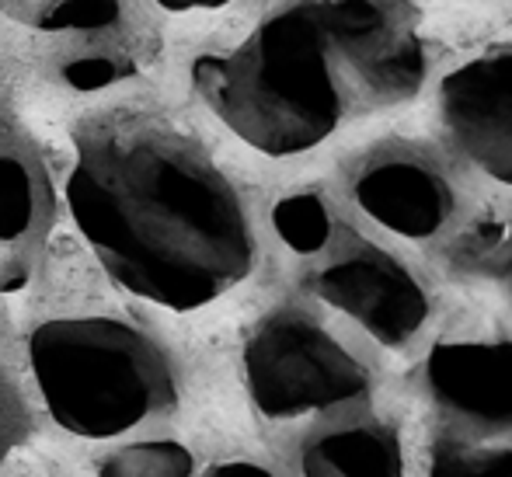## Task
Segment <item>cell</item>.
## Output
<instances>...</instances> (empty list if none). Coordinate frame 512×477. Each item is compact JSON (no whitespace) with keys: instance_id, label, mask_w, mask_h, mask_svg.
<instances>
[{"instance_id":"cell-1","label":"cell","mask_w":512,"mask_h":477,"mask_svg":"<svg viewBox=\"0 0 512 477\" xmlns=\"http://www.w3.org/2000/svg\"><path fill=\"white\" fill-rule=\"evenodd\" d=\"M63 195L108 279L157 307H209L255 269L241 192L203 147L157 119L84 122Z\"/></svg>"},{"instance_id":"cell-2","label":"cell","mask_w":512,"mask_h":477,"mask_svg":"<svg viewBox=\"0 0 512 477\" xmlns=\"http://www.w3.org/2000/svg\"><path fill=\"white\" fill-rule=\"evenodd\" d=\"M213 115L265 157L321 147L352 115L415 98L425 46L401 0H276L192 67Z\"/></svg>"},{"instance_id":"cell-3","label":"cell","mask_w":512,"mask_h":477,"mask_svg":"<svg viewBox=\"0 0 512 477\" xmlns=\"http://www.w3.org/2000/svg\"><path fill=\"white\" fill-rule=\"evenodd\" d=\"M28 363L49 418L77 439H119L178 408V370L143 328L105 314L42 321Z\"/></svg>"},{"instance_id":"cell-4","label":"cell","mask_w":512,"mask_h":477,"mask_svg":"<svg viewBox=\"0 0 512 477\" xmlns=\"http://www.w3.org/2000/svg\"><path fill=\"white\" fill-rule=\"evenodd\" d=\"M244 383L265 418L290 422L359 401L370 373L307 314L276 310L244 342Z\"/></svg>"},{"instance_id":"cell-5","label":"cell","mask_w":512,"mask_h":477,"mask_svg":"<svg viewBox=\"0 0 512 477\" xmlns=\"http://www.w3.org/2000/svg\"><path fill=\"white\" fill-rule=\"evenodd\" d=\"M0 14L42 42L70 88L95 91L140 70L126 0H0Z\"/></svg>"},{"instance_id":"cell-6","label":"cell","mask_w":512,"mask_h":477,"mask_svg":"<svg viewBox=\"0 0 512 477\" xmlns=\"http://www.w3.org/2000/svg\"><path fill=\"white\" fill-rule=\"evenodd\" d=\"M310 289L387 349L408 345L429 321L422 283L377 244H349L331 255L310 276Z\"/></svg>"},{"instance_id":"cell-7","label":"cell","mask_w":512,"mask_h":477,"mask_svg":"<svg viewBox=\"0 0 512 477\" xmlns=\"http://www.w3.org/2000/svg\"><path fill=\"white\" fill-rule=\"evenodd\" d=\"M439 122L478 171L512 185V42H492L439 77Z\"/></svg>"},{"instance_id":"cell-8","label":"cell","mask_w":512,"mask_h":477,"mask_svg":"<svg viewBox=\"0 0 512 477\" xmlns=\"http://www.w3.org/2000/svg\"><path fill=\"white\" fill-rule=\"evenodd\" d=\"M349 192L377 227L405 241H429L443 234L457 213V192L446 171L415 147L373 150L356 164Z\"/></svg>"},{"instance_id":"cell-9","label":"cell","mask_w":512,"mask_h":477,"mask_svg":"<svg viewBox=\"0 0 512 477\" xmlns=\"http://www.w3.org/2000/svg\"><path fill=\"white\" fill-rule=\"evenodd\" d=\"M53 227V185L35 143L0 101V293L32 283Z\"/></svg>"},{"instance_id":"cell-10","label":"cell","mask_w":512,"mask_h":477,"mask_svg":"<svg viewBox=\"0 0 512 477\" xmlns=\"http://www.w3.org/2000/svg\"><path fill=\"white\" fill-rule=\"evenodd\" d=\"M432 401L485 429L512 425V342L509 338H450L425 356Z\"/></svg>"},{"instance_id":"cell-11","label":"cell","mask_w":512,"mask_h":477,"mask_svg":"<svg viewBox=\"0 0 512 477\" xmlns=\"http://www.w3.org/2000/svg\"><path fill=\"white\" fill-rule=\"evenodd\" d=\"M300 471L304 477H405L401 439L377 422L342 425L307 439Z\"/></svg>"},{"instance_id":"cell-12","label":"cell","mask_w":512,"mask_h":477,"mask_svg":"<svg viewBox=\"0 0 512 477\" xmlns=\"http://www.w3.org/2000/svg\"><path fill=\"white\" fill-rule=\"evenodd\" d=\"M272 223H276V234L283 237L286 248H293L297 255L324 251L331 241V230H335L328 202L314 192H293L286 199H279Z\"/></svg>"},{"instance_id":"cell-13","label":"cell","mask_w":512,"mask_h":477,"mask_svg":"<svg viewBox=\"0 0 512 477\" xmlns=\"http://www.w3.org/2000/svg\"><path fill=\"white\" fill-rule=\"evenodd\" d=\"M192 474H196L192 450L182 443H171V439L133 443L126 450L112 453L98 467V477H192Z\"/></svg>"},{"instance_id":"cell-14","label":"cell","mask_w":512,"mask_h":477,"mask_svg":"<svg viewBox=\"0 0 512 477\" xmlns=\"http://www.w3.org/2000/svg\"><path fill=\"white\" fill-rule=\"evenodd\" d=\"M432 477H512V446H432Z\"/></svg>"},{"instance_id":"cell-15","label":"cell","mask_w":512,"mask_h":477,"mask_svg":"<svg viewBox=\"0 0 512 477\" xmlns=\"http://www.w3.org/2000/svg\"><path fill=\"white\" fill-rule=\"evenodd\" d=\"M474 258L485 272H492L502 286H506L512 300V220H499L485 227L474 244Z\"/></svg>"},{"instance_id":"cell-16","label":"cell","mask_w":512,"mask_h":477,"mask_svg":"<svg viewBox=\"0 0 512 477\" xmlns=\"http://www.w3.org/2000/svg\"><path fill=\"white\" fill-rule=\"evenodd\" d=\"M28 429L25 408H21V397L14 390V383L0 373V474H4L7 460L14 457V450L21 446Z\"/></svg>"},{"instance_id":"cell-17","label":"cell","mask_w":512,"mask_h":477,"mask_svg":"<svg viewBox=\"0 0 512 477\" xmlns=\"http://www.w3.org/2000/svg\"><path fill=\"white\" fill-rule=\"evenodd\" d=\"M164 11H213V7H227L234 0H157Z\"/></svg>"},{"instance_id":"cell-18","label":"cell","mask_w":512,"mask_h":477,"mask_svg":"<svg viewBox=\"0 0 512 477\" xmlns=\"http://www.w3.org/2000/svg\"><path fill=\"white\" fill-rule=\"evenodd\" d=\"M192 477H216V474H213V464H209L206 471H199V467H196V474H192Z\"/></svg>"}]
</instances>
